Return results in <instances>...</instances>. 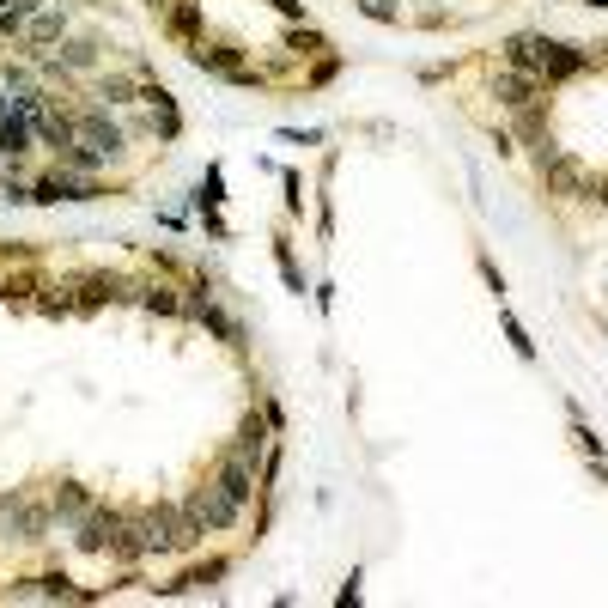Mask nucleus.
<instances>
[{"label": "nucleus", "mask_w": 608, "mask_h": 608, "mask_svg": "<svg viewBox=\"0 0 608 608\" xmlns=\"http://www.w3.org/2000/svg\"><path fill=\"white\" fill-rule=\"evenodd\" d=\"M505 67H529L542 86H560V80H578V73L590 67V49L578 43H560V37H536V31H523L505 43Z\"/></svg>", "instance_id": "nucleus-1"}, {"label": "nucleus", "mask_w": 608, "mask_h": 608, "mask_svg": "<svg viewBox=\"0 0 608 608\" xmlns=\"http://www.w3.org/2000/svg\"><path fill=\"white\" fill-rule=\"evenodd\" d=\"M55 529V505L37 493H0V542H49Z\"/></svg>", "instance_id": "nucleus-2"}, {"label": "nucleus", "mask_w": 608, "mask_h": 608, "mask_svg": "<svg viewBox=\"0 0 608 608\" xmlns=\"http://www.w3.org/2000/svg\"><path fill=\"white\" fill-rule=\"evenodd\" d=\"M183 511H189V523L201 529V536H219V529H232V523L244 517V505H238L232 493H225L219 481H207V487H195Z\"/></svg>", "instance_id": "nucleus-3"}, {"label": "nucleus", "mask_w": 608, "mask_h": 608, "mask_svg": "<svg viewBox=\"0 0 608 608\" xmlns=\"http://www.w3.org/2000/svg\"><path fill=\"white\" fill-rule=\"evenodd\" d=\"M122 511L116 505H92L80 523H73V548H80V554H110V542L122 536Z\"/></svg>", "instance_id": "nucleus-4"}, {"label": "nucleus", "mask_w": 608, "mask_h": 608, "mask_svg": "<svg viewBox=\"0 0 608 608\" xmlns=\"http://www.w3.org/2000/svg\"><path fill=\"white\" fill-rule=\"evenodd\" d=\"M493 98H499L505 110H523V104H548V86H542L529 67H499V73H493Z\"/></svg>", "instance_id": "nucleus-5"}, {"label": "nucleus", "mask_w": 608, "mask_h": 608, "mask_svg": "<svg viewBox=\"0 0 608 608\" xmlns=\"http://www.w3.org/2000/svg\"><path fill=\"white\" fill-rule=\"evenodd\" d=\"M73 140L98 146L104 159H116V152H122V128L110 122V110H86V116H73Z\"/></svg>", "instance_id": "nucleus-6"}, {"label": "nucleus", "mask_w": 608, "mask_h": 608, "mask_svg": "<svg viewBox=\"0 0 608 608\" xmlns=\"http://www.w3.org/2000/svg\"><path fill=\"white\" fill-rule=\"evenodd\" d=\"M542 183H548V195H590V189H596V183H590V171H584L578 159H566V152L542 165Z\"/></svg>", "instance_id": "nucleus-7"}, {"label": "nucleus", "mask_w": 608, "mask_h": 608, "mask_svg": "<svg viewBox=\"0 0 608 608\" xmlns=\"http://www.w3.org/2000/svg\"><path fill=\"white\" fill-rule=\"evenodd\" d=\"M49 505H55V523H61V529H73V523H80L98 499H92V487H80V481H61V487L49 493Z\"/></svg>", "instance_id": "nucleus-8"}, {"label": "nucleus", "mask_w": 608, "mask_h": 608, "mask_svg": "<svg viewBox=\"0 0 608 608\" xmlns=\"http://www.w3.org/2000/svg\"><path fill=\"white\" fill-rule=\"evenodd\" d=\"M213 481L232 493L238 505H250V499L262 493V487H256V463H238V456H219V475H213Z\"/></svg>", "instance_id": "nucleus-9"}, {"label": "nucleus", "mask_w": 608, "mask_h": 608, "mask_svg": "<svg viewBox=\"0 0 608 608\" xmlns=\"http://www.w3.org/2000/svg\"><path fill=\"white\" fill-rule=\"evenodd\" d=\"M189 61L195 67H207V73H232V67H244V49L238 43H189Z\"/></svg>", "instance_id": "nucleus-10"}, {"label": "nucleus", "mask_w": 608, "mask_h": 608, "mask_svg": "<svg viewBox=\"0 0 608 608\" xmlns=\"http://www.w3.org/2000/svg\"><path fill=\"white\" fill-rule=\"evenodd\" d=\"M262 450H268V420H244V426H238V438L225 444V456H238V463H256Z\"/></svg>", "instance_id": "nucleus-11"}, {"label": "nucleus", "mask_w": 608, "mask_h": 608, "mask_svg": "<svg viewBox=\"0 0 608 608\" xmlns=\"http://www.w3.org/2000/svg\"><path fill=\"white\" fill-rule=\"evenodd\" d=\"M195 323H201L207 335H219L225 347H244V329H238L232 317H225V311H219V304H213V298H207V304H201V311H195Z\"/></svg>", "instance_id": "nucleus-12"}, {"label": "nucleus", "mask_w": 608, "mask_h": 608, "mask_svg": "<svg viewBox=\"0 0 608 608\" xmlns=\"http://www.w3.org/2000/svg\"><path fill=\"white\" fill-rule=\"evenodd\" d=\"M171 37L177 43H201V0H177L171 7Z\"/></svg>", "instance_id": "nucleus-13"}, {"label": "nucleus", "mask_w": 608, "mask_h": 608, "mask_svg": "<svg viewBox=\"0 0 608 608\" xmlns=\"http://www.w3.org/2000/svg\"><path fill=\"white\" fill-rule=\"evenodd\" d=\"M98 165H104V152H98V146H86V140L61 146V171H73V177H92Z\"/></svg>", "instance_id": "nucleus-14"}, {"label": "nucleus", "mask_w": 608, "mask_h": 608, "mask_svg": "<svg viewBox=\"0 0 608 608\" xmlns=\"http://www.w3.org/2000/svg\"><path fill=\"white\" fill-rule=\"evenodd\" d=\"M61 31H67V19H61V13H43V7L25 19V43H37V49H43V43H61Z\"/></svg>", "instance_id": "nucleus-15"}, {"label": "nucleus", "mask_w": 608, "mask_h": 608, "mask_svg": "<svg viewBox=\"0 0 608 608\" xmlns=\"http://www.w3.org/2000/svg\"><path fill=\"white\" fill-rule=\"evenodd\" d=\"M225 572H232V560H207V566H195V572H183L177 584H159L165 596H177V590H195V584H219Z\"/></svg>", "instance_id": "nucleus-16"}, {"label": "nucleus", "mask_w": 608, "mask_h": 608, "mask_svg": "<svg viewBox=\"0 0 608 608\" xmlns=\"http://www.w3.org/2000/svg\"><path fill=\"white\" fill-rule=\"evenodd\" d=\"M37 596H55V602H92V590H80L67 572H49V578H37Z\"/></svg>", "instance_id": "nucleus-17"}, {"label": "nucleus", "mask_w": 608, "mask_h": 608, "mask_svg": "<svg viewBox=\"0 0 608 608\" xmlns=\"http://www.w3.org/2000/svg\"><path fill=\"white\" fill-rule=\"evenodd\" d=\"M49 73H73V67H92V43H61V55H43Z\"/></svg>", "instance_id": "nucleus-18"}, {"label": "nucleus", "mask_w": 608, "mask_h": 608, "mask_svg": "<svg viewBox=\"0 0 608 608\" xmlns=\"http://www.w3.org/2000/svg\"><path fill=\"white\" fill-rule=\"evenodd\" d=\"M140 304H146L152 317H177V311H183V298H177L171 286H146V292H140Z\"/></svg>", "instance_id": "nucleus-19"}, {"label": "nucleus", "mask_w": 608, "mask_h": 608, "mask_svg": "<svg viewBox=\"0 0 608 608\" xmlns=\"http://www.w3.org/2000/svg\"><path fill=\"white\" fill-rule=\"evenodd\" d=\"M499 323H505V341L517 347V359H536V341H529V335H523V323H517L511 311H499Z\"/></svg>", "instance_id": "nucleus-20"}, {"label": "nucleus", "mask_w": 608, "mask_h": 608, "mask_svg": "<svg viewBox=\"0 0 608 608\" xmlns=\"http://www.w3.org/2000/svg\"><path fill=\"white\" fill-rule=\"evenodd\" d=\"M98 98H104V104H134L140 92H134V80H122V73H110V80L98 86Z\"/></svg>", "instance_id": "nucleus-21"}, {"label": "nucleus", "mask_w": 608, "mask_h": 608, "mask_svg": "<svg viewBox=\"0 0 608 608\" xmlns=\"http://www.w3.org/2000/svg\"><path fill=\"white\" fill-rule=\"evenodd\" d=\"M359 13L377 19V25H396V19H402V13H396V0H359Z\"/></svg>", "instance_id": "nucleus-22"}, {"label": "nucleus", "mask_w": 608, "mask_h": 608, "mask_svg": "<svg viewBox=\"0 0 608 608\" xmlns=\"http://www.w3.org/2000/svg\"><path fill=\"white\" fill-rule=\"evenodd\" d=\"M25 7H0V37H25Z\"/></svg>", "instance_id": "nucleus-23"}, {"label": "nucleus", "mask_w": 608, "mask_h": 608, "mask_svg": "<svg viewBox=\"0 0 608 608\" xmlns=\"http://www.w3.org/2000/svg\"><path fill=\"white\" fill-rule=\"evenodd\" d=\"M286 49H298V55H317V49H323V37H317V31H286Z\"/></svg>", "instance_id": "nucleus-24"}, {"label": "nucleus", "mask_w": 608, "mask_h": 608, "mask_svg": "<svg viewBox=\"0 0 608 608\" xmlns=\"http://www.w3.org/2000/svg\"><path fill=\"white\" fill-rule=\"evenodd\" d=\"M274 7H280L286 19H298V13H304V7H298V0H274Z\"/></svg>", "instance_id": "nucleus-25"}, {"label": "nucleus", "mask_w": 608, "mask_h": 608, "mask_svg": "<svg viewBox=\"0 0 608 608\" xmlns=\"http://www.w3.org/2000/svg\"><path fill=\"white\" fill-rule=\"evenodd\" d=\"M590 201H602V207H608V183H596V189H590Z\"/></svg>", "instance_id": "nucleus-26"}, {"label": "nucleus", "mask_w": 608, "mask_h": 608, "mask_svg": "<svg viewBox=\"0 0 608 608\" xmlns=\"http://www.w3.org/2000/svg\"><path fill=\"white\" fill-rule=\"evenodd\" d=\"M572 7H608V0H572Z\"/></svg>", "instance_id": "nucleus-27"}, {"label": "nucleus", "mask_w": 608, "mask_h": 608, "mask_svg": "<svg viewBox=\"0 0 608 608\" xmlns=\"http://www.w3.org/2000/svg\"><path fill=\"white\" fill-rule=\"evenodd\" d=\"M596 49H602V61H608V43H596Z\"/></svg>", "instance_id": "nucleus-28"}]
</instances>
